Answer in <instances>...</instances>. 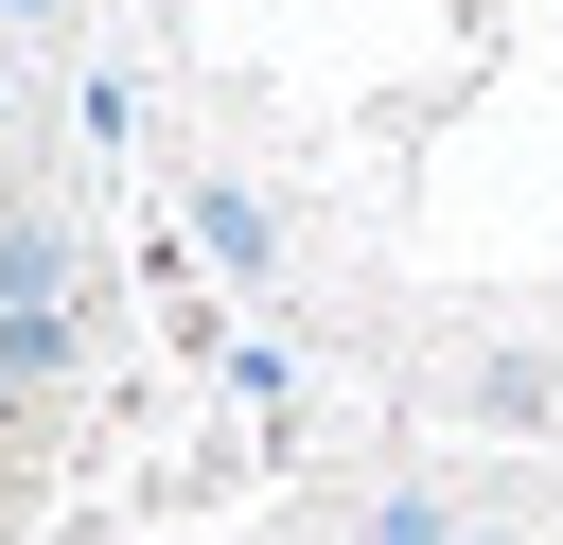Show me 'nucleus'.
I'll use <instances>...</instances> for the list:
<instances>
[{"label": "nucleus", "instance_id": "obj_3", "mask_svg": "<svg viewBox=\"0 0 563 545\" xmlns=\"http://www.w3.org/2000/svg\"><path fill=\"white\" fill-rule=\"evenodd\" d=\"M457 527H475V510H440V492H387V510H369L352 545H457Z\"/></svg>", "mask_w": 563, "mask_h": 545}, {"label": "nucleus", "instance_id": "obj_2", "mask_svg": "<svg viewBox=\"0 0 563 545\" xmlns=\"http://www.w3.org/2000/svg\"><path fill=\"white\" fill-rule=\"evenodd\" d=\"M457 404L475 422H563V369L545 352H457Z\"/></svg>", "mask_w": 563, "mask_h": 545}, {"label": "nucleus", "instance_id": "obj_1", "mask_svg": "<svg viewBox=\"0 0 563 545\" xmlns=\"http://www.w3.org/2000/svg\"><path fill=\"white\" fill-rule=\"evenodd\" d=\"M176 229H194L211 281H264V264H282V211H264L246 176H176Z\"/></svg>", "mask_w": 563, "mask_h": 545}, {"label": "nucleus", "instance_id": "obj_4", "mask_svg": "<svg viewBox=\"0 0 563 545\" xmlns=\"http://www.w3.org/2000/svg\"><path fill=\"white\" fill-rule=\"evenodd\" d=\"M88 35V0H0V53H70Z\"/></svg>", "mask_w": 563, "mask_h": 545}, {"label": "nucleus", "instance_id": "obj_5", "mask_svg": "<svg viewBox=\"0 0 563 545\" xmlns=\"http://www.w3.org/2000/svg\"><path fill=\"white\" fill-rule=\"evenodd\" d=\"M0 123H18V53H0Z\"/></svg>", "mask_w": 563, "mask_h": 545}]
</instances>
